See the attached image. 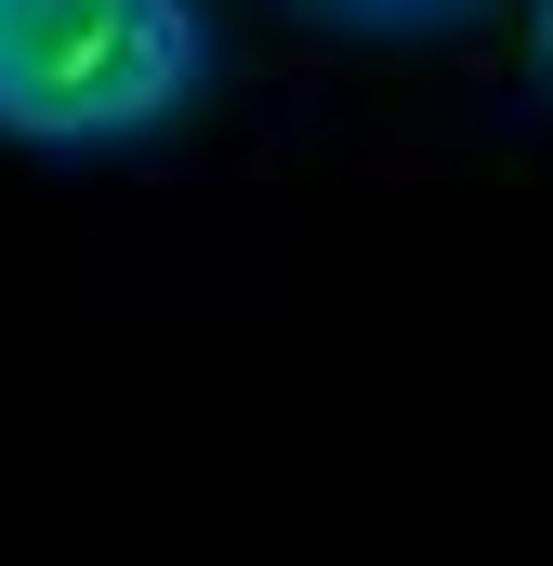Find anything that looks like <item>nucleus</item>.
<instances>
[{
    "instance_id": "1",
    "label": "nucleus",
    "mask_w": 553,
    "mask_h": 566,
    "mask_svg": "<svg viewBox=\"0 0 553 566\" xmlns=\"http://www.w3.org/2000/svg\"><path fill=\"white\" fill-rule=\"evenodd\" d=\"M198 0H0V133L27 145H133L198 106Z\"/></svg>"
},
{
    "instance_id": "2",
    "label": "nucleus",
    "mask_w": 553,
    "mask_h": 566,
    "mask_svg": "<svg viewBox=\"0 0 553 566\" xmlns=\"http://www.w3.org/2000/svg\"><path fill=\"white\" fill-rule=\"evenodd\" d=\"M541 80H553V0H541Z\"/></svg>"
}]
</instances>
